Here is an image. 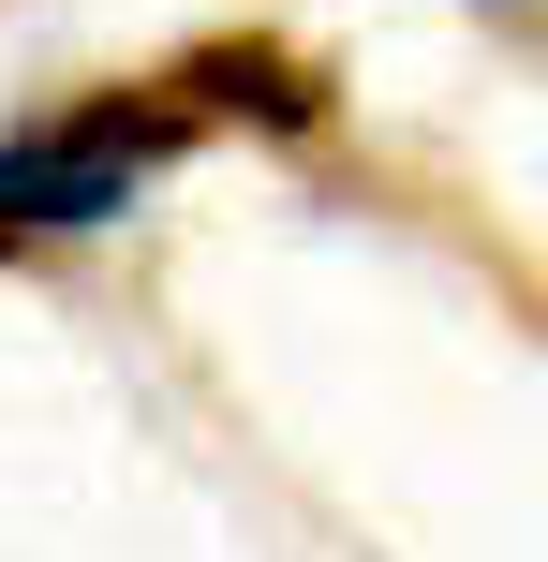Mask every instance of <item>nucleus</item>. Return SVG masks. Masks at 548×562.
I'll return each instance as SVG.
<instances>
[{"mask_svg":"<svg viewBox=\"0 0 548 562\" xmlns=\"http://www.w3.org/2000/svg\"><path fill=\"white\" fill-rule=\"evenodd\" d=\"M208 134L193 75H148V89H89V104L0 134V237H75V223H119L178 148Z\"/></svg>","mask_w":548,"mask_h":562,"instance_id":"nucleus-1","label":"nucleus"}]
</instances>
